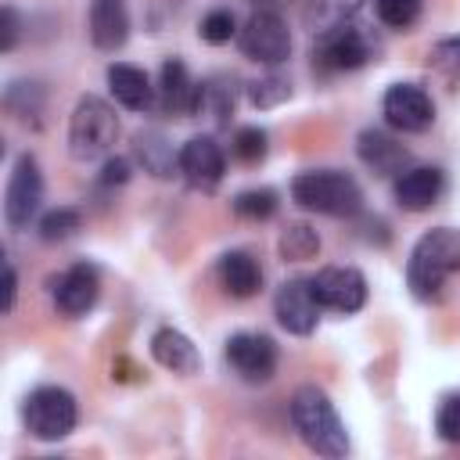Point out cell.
Masks as SVG:
<instances>
[{
    "label": "cell",
    "mask_w": 460,
    "mask_h": 460,
    "mask_svg": "<svg viewBox=\"0 0 460 460\" xmlns=\"http://www.w3.org/2000/svg\"><path fill=\"white\" fill-rule=\"evenodd\" d=\"M25 428L32 438L40 442H58L65 435H72L75 420H79V406H75V395L68 388H58V385H40L25 395Z\"/></svg>",
    "instance_id": "5b68a950"
},
{
    "label": "cell",
    "mask_w": 460,
    "mask_h": 460,
    "mask_svg": "<svg viewBox=\"0 0 460 460\" xmlns=\"http://www.w3.org/2000/svg\"><path fill=\"white\" fill-rule=\"evenodd\" d=\"M291 201L305 212L349 219L363 208V190L341 169H309V172H298L291 180Z\"/></svg>",
    "instance_id": "3957f363"
},
{
    "label": "cell",
    "mask_w": 460,
    "mask_h": 460,
    "mask_svg": "<svg viewBox=\"0 0 460 460\" xmlns=\"http://www.w3.org/2000/svg\"><path fill=\"white\" fill-rule=\"evenodd\" d=\"M277 208H280V198L270 187H248V190L234 194V216H241V219L262 223V219H273Z\"/></svg>",
    "instance_id": "4316f807"
},
{
    "label": "cell",
    "mask_w": 460,
    "mask_h": 460,
    "mask_svg": "<svg viewBox=\"0 0 460 460\" xmlns=\"http://www.w3.org/2000/svg\"><path fill=\"white\" fill-rule=\"evenodd\" d=\"M237 104V86L230 75H212L201 83V97H198V115H208L216 126H230Z\"/></svg>",
    "instance_id": "cb8c5ba5"
},
{
    "label": "cell",
    "mask_w": 460,
    "mask_h": 460,
    "mask_svg": "<svg viewBox=\"0 0 460 460\" xmlns=\"http://www.w3.org/2000/svg\"><path fill=\"white\" fill-rule=\"evenodd\" d=\"M309 288L320 302V309L331 313H359L367 305V277L356 266H323L316 277H309Z\"/></svg>",
    "instance_id": "30bf717a"
},
{
    "label": "cell",
    "mask_w": 460,
    "mask_h": 460,
    "mask_svg": "<svg viewBox=\"0 0 460 460\" xmlns=\"http://www.w3.org/2000/svg\"><path fill=\"white\" fill-rule=\"evenodd\" d=\"M79 230H83V212L72 208V205L50 208V212L40 219V237H43L47 244H54V241H68V237H75Z\"/></svg>",
    "instance_id": "83f0119b"
},
{
    "label": "cell",
    "mask_w": 460,
    "mask_h": 460,
    "mask_svg": "<svg viewBox=\"0 0 460 460\" xmlns=\"http://www.w3.org/2000/svg\"><path fill=\"white\" fill-rule=\"evenodd\" d=\"M198 97H201V83L190 79L187 65L180 58H165L158 68V86H155V108L162 115H176V119H190L198 115Z\"/></svg>",
    "instance_id": "7c38bea8"
},
{
    "label": "cell",
    "mask_w": 460,
    "mask_h": 460,
    "mask_svg": "<svg viewBox=\"0 0 460 460\" xmlns=\"http://www.w3.org/2000/svg\"><path fill=\"white\" fill-rule=\"evenodd\" d=\"M237 32H241V29H237V18H234L230 7H212V11L198 22V36H201L205 43H212V47L230 43Z\"/></svg>",
    "instance_id": "4dcf8cb0"
},
{
    "label": "cell",
    "mask_w": 460,
    "mask_h": 460,
    "mask_svg": "<svg viewBox=\"0 0 460 460\" xmlns=\"http://www.w3.org/2000/svg\"><path fill=\"white\" fill-rule=\"evenodd\" d=\"M363 4H367V0H305L302 22H305V29H309L313 36H320V32H327V29L349 25V22L359 14Z\"/></svg>",
    "instance_id": "603a6c76"
},
{
    "label": "cell",
    "mask_w": 460,
    "mask_h": 460,
    "mask_svg": "<svg viewBox=\"0 0 460 460\" xmlns=\"http://www.w3.org/2000/svg\"><path fill=\"white\" fill-rule=\"evenodd\" d=\"M374 54H377L374 36L363 25H356V22L338 25V29H327V32H320L313 40V65L320 72H327V75H334V72H356Z\"/></svg>",
    "instance_id": "8992f818"
},
{
    "label": "cell",
    "mask_w": 460,
    "mask_h": 460,
    "mask_svg": "<svg viewBox=\"0 0 460 460\" xmlns=\"http://www.w3.org/2000/svg\"><path fill=\"white\" fill-rule=\"evenodd\" d=\"M428 68L438 72L449 86H460V36H446L431 43L428 50Z\"/></svg>",
    "instance_id": "f546056e"
},
{
    "label": "cell",
    "mask_w": 460,
    "mask_h": 460,
    "mask_svg": "<svg viewBox=\"0 0 460 460\" xmlns=\"http://www.w3.org/2000/svg\"><path fill=\"white\" fill-rule=\"evenodd\" d=\"M133 374H140V370H137L126 356H122V359H115V367H111V377H115V381H133Z\"/></svg>",
    "instance_id": "74e56055"
},
{
    "label": "cell",
    "mask_w": 460,
    "mask_h": 460,
    "mask_svg": "<svg viewBox=\"0 0 460 460\" xmlns=\"http://www.w3.org/2000/svg\"><path fill=\"white\" fill-rule=\"evenodd\" d=\"M129 180V158H108L104 165H101V183L104 187H122Z\"/></svg>",
    "instance_id": "d590c367"
},
{
    "label": "cell",
    "mask_w": 460,
    "mask_h": 460,
    "mask_svg": "<svg viewBox=\"0 0 460 460\" xmlns=\"http://www.w3.org/2000/svg\"><path fill=\"white\" fill-rule=\"evenodd\" d=\"M18 29H22V22H18L14 7H0V50H4V54L14 50V43H18Z\"/></svg>",
    "instance_id": "e575fe53"
},
{
    "label": "cell",
    "mask_w": 460,
    "mask_h": 460,
    "mask_svg": "<svg viewBox=\"0 0 460 460\" xmlns=\"http://www.w3.org/2000/svg\"><path fill=\"white\" fill-rule=\"evenodd\" d=\"M420 7H424V0H374L377 22L388 29H410L420 18Z\"/></svg>",
    "instance_id": "1f68e13d"
},
{
    "label": "cell",
    "mask_w": 460,
    "mask_h": 460,
    "mask_svg": "<svg viewBox=\"0 0 460 460\" xmlns=\"http://www.w3.org/2000/svg\"><path fill=\"white\" fill-rule=\"evenodd\" d=\"M43 201V172L32 155H18L4 187V219L11 230H25Z\"/></svg>",
    "instance_id": "9c48e42d"
},
{
    "label": "cell",
    "mask_w": 460,
    "mask_h": 460,
    "mask_svg": "<svg viewBox=\"0 0 460 460\" xmlns=\"http://www.w3.org/2000/svg\"><path fill=\"white\" fill-rule=\"evenodd\" d=\"M356 155L377 176H399L410 165V151L385 129H363L356 137Z\"/></svg>",
    "instance_id": "e0dca14e"
},
{
    "label": "cell",
    "mask_w": 460,
    "mask_h": 460,
    "mask_svg": "<svg viewBox=\"0 0 460 460\" xmlns=\"http://www.w3.org/2000/svg\"><path fill=\"white\" fill-rule=\"evenodd\" d=\"M381 115L399 133H424L435 122V101L417 83H392L381 97Z\"/></svg>",
    "instance_id": "8fae6325"
},
{
    "label": "cell",
    "mask_w": 460,
    "mask_h": 460,
    "mask_svg": "<svg viewBox=\"0 0 460 460\" xmlns=\"http://www.w3.org/2000/svg\"><path fill=\"white\" fill-rule=\"evenodd\" d=\"M14 298H18V273L11 266V259L4 262V313L14 309Z\"/></svg>",
    "instance_id": "8d00e7d4"
},
{
    "label": "cell",
    "mask_w": 460,
    "mask_h": 460,
    "mask_svg": "<svg viewBox=\"0 0 460 460\" xmlns=\"http://www.w3.org/2000/svg\"><path fill=\"white\" fill-rule=\"evenodd\" d=\"M4 108H7L18 122H32V126H40V115H43V90H40L36 83L18 79V83L7 86V93H4Z\"/></svg>",
    "instance_id": "484cf974"
},
{
    "label": "cell",
    "mask_w": 460,
    "mask_h": 460,
    "mask_svg": "<svg viewBox=\"0 0 460 460\" xmlns=\"http://www.w3.org/2000/svg\"><path fill=\"white\" fill-rule=\"evenodd\" d=\"M216 280L230 298H252L262 291V266L248 252H226L216 262Z\"/></svg>",
    "instance_id": "44dd1931"
},
{
    "label": "cell",
    "mask_w": 460,
    "mask_h": 460,
    "mask_svg": "<svg viewBox=\"0 0 460 460\" xmlns=\"http://www.w3.org/2000/svg\"><path fill=\"white\" fill-rule=\"evenodd\" d=\"M237 47L248 61H259V65H280L291 58V29L288 22L270 11V7H259L252 11V18L241 25L237 32Z\"/></svg>",
    "instance_id": "52a82bcc"
},
{
    "label": "cell",
    "mask_w": 460,
    "mask_h": 460,
    "mask_svg": "<svg viewBox=\"0 0 460 460\" xmlns=\"http://www.w3.org/2000/svg\"><path fill=\"white\" fill-rule=\"evenodd\" d=\"M266 151H270L266 129H259V126H241V129H234L230 155H234L241 165H259V162L266 158Z\"/></svg>",
    "instance_id": "f1b7e54d"
},
{
    "label": "cell",
    "mask_w": 460,
    "mask_h": 460,
    "mask_svg": "<svg viewBox=\"0 0 460 460\" xmlns=\"http://www.w3.org/2000/svg\"><path fill=\"white\" fill-rule=\"evenodd\" d=\"M277 252L284 262H305L320 255V234L309 223H288L277 237Z\"/></svg>",
    "instance_id": "d4e9b609"
},
{
    "label": "cell",
    "mask_w": 460,
    "mask_h": 460,
    "mask_svg": "<svg viewBox=\"0 0 460 460\" xmlns=\"http://www.w3.org/2000/svg\"><path fill=\"white\" fill-rule=\"evenodd\" d=\"M119 140V115L108 101L83 93L68 119V155L75 162H93L108 155Z\"/></svg>",
    "instance_id": "277c9868"
},
{
    "label": "cell",
    "mask_w": 460,
    "mask_h": 460,
    "mask_svg": "<svg viewBox=\"0 0 460 460\" xmlns=\"http://www.w3.org/2000/svg\"><path fill=\"white\" fill-rule=\"evenodd\" d=\"M273 316L288 334H313L320 320V302L309 288V280H284L273 295Z\"/></svg>",
    "instance_id": "9a60e30c"
},
{
    "label": "cell",
    "mask_w": 460,
    "mask_h": 460,
    "mask_svg": "<svg viewBox=\"0 0 460 460\" xmlns=\"http://www.w3.org/2000/svg\"><path fill=\"white\" fill-rule=\"evenodd\" d=\"M104 79H108L111 97H115L122 108H129V111H147V108H155V86H151V79H147L144 68H137V65H129V61H115V65H108Z\"/></svg>",
    "instance_id": "ac0fdd59"
},
{
    "label": "cell",
    "mask_w": 460,
    "mask_h": 460,
    "mask_svg": "<svg viewBox=\"0 0 460 460\" xmlns=\"http://www.w3.org/2000/svg\"><path fill=\"white\" fill-rule=\"evenodd\" d=\"M90 40L97 50H119L129 40L126 0H90Z\"/></svg>",
    "instance_id": "d6986e66"
},
{
    "label": "cell",
    "mask_w": 460,
    "mask_h": 460,
    "mask_svg": "<svg viewBox=\"0 0 460 460\" xmlns=\"http://www.w3.org/2000/svg\"><path fill=\"white\" fill-rule=\"evenodd\" d=\"M226 172V155L212 137H190L180 147V176L194 187V190H216L223 183Z\"/></svg>",
    "instance_id": "5bb4252c"
},
{
    "label": "cell",
    "mask_w": 460,
    "mask_h": 460,
    "mask_svg": "<svg viewBox=\"0 0 460 460\" xmlns=\"http://www.w3.org/2000/svg\"><path fill=\"white\" fill-rule=\"evenodd\" d=\"M133 158L140 162L144 172H151L155 180H169L180 172V151L169 144L165 133L158 129H140L133 137Z\"/></svg>",
    "instance_id": "7402d4cb"
},
{
    "label": "cell",
    "mask_w": 460,
    "mask_h": 460,
    "mask_svg": "<svg viewBox=\"0 0 460 460\" xmlns=\"http://www.w3.org/2000/svg\"><path fill=\"white\" fill-rule=\"evenodd\" d=\"M151 356H155L158 367H165L172 374H183V377L201 370V356H198L194 341L176 327H158L151 334Z\"/></svg>",
    "instance_id": "ffe728a7"
},
{
    "label": "cell",
    "mask_w": 460,
    "mask_h": 460,
    "mask_svg": "<svg viewBox=\"0 0 460 460\" xmlns=\"http://www.w3.org/2000/svg\"><path fill=\"white\" fill-rule=\"evenodd\" d=\"M223 359L226 367L248 381V385H266L273 374H277V363H280V352H277V341L270 334H259V331H237L226 338L223 345Z\"/></svg>",
    "instance_id": "ba28073f"
},
{
    "label": "cell",
    "mask_w": 460,
    "mask_h": 460,
    "mask_svg": "<svg viewBox=\"0 0 460 460\" xmlns=\"http://www.w3.org/2000/svg\"><path fill=\"white\" fill-rule=\"evenodd\" d=\"M291 424L313 453H320V456L349 453V431H345L334 402L327 399V392H320L316 385H302L291 395Z\"/></svg>",
    "instance_id": "7a4b0ae2"
},
{
    "label": "cell",
    "mask_w": 460,
    "mask_h": 460,
    "mask_svg": "<svg viewBox=\"0 0 460 460\" xmlns=\"http://www.w3.org/2000/svg\"><path fill=\"white\" fill-rule=\"evenodd\" d=\"M291 97V83L284 75H262L255 83H248V101L255 108H277Z\"/></svg>",
    "instance_id": "d6a6232c"
},
{
    "label": "cell",
    "mask_w": 460,
    "mask_h": 460,
    "mask_svg": "<svg viewBox=\"0 0 460 460\" xmlns=\"http://www.w3.org/2000/svg\"><path fill=\"white\" fill-rule=\"evenodd\" d=\"M446 190V172L438 165H406L399 176H392V198L406 212L431 208Z\"/></svg>",
    "instance_id": "2e32d148"
},
{
    "label": "cell",
    "mask_w": 460,
    "mask_h": 460,
    "mask_svg": "<svg viewBox=\"0 0 460 460\" xmlns=\"http://www.w3.org/2000/svg\"><path fill=\"white\" fill-rule=\"evenodd\" d=\"M435 431H438L442 442L460 446V392L442 395V402L435 410Z\"/></svg>",
    "instance_id": "836d02e7"
},
{
    "label": "cell",
    "mask_w": 460,
    "mask_h": 460,
    "mask_svg": "<svg viewBox=\"0 0 460 460\" xmlns=\"http://www.w3.org/2000/svg\"><path fill=\"white\" fill-rule=\"evenodd\" d=\"M50 298H54V309L65 313V316L90 313L97 305V298H101V273H97V266L75 262L65 273H58L50 280Z\"/></svg>",
    "instance_id": "4fadbf2b"
},
{
    "label": "cell",
    "mask_w": 460,
    "mask_h": 460,
    "mask_svg": "<svg viewBox=\"0 0 460 460\" xmlns=\"http://www.w3.org/2000/svg\"><path fill=\"white\" fill-rule=\"evenodd\" d=\"M453 273H460V230L435 226L420 234L406 259V288L417 298H435Z\"/></svg>",
    "instance_id": "6da1fadb"
}]
</instances>
